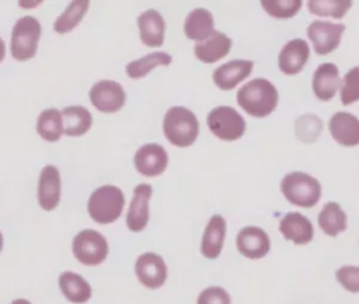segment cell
<instances>
[{
	"label": "cell",
	"mask_w": 359,
	"mask_h": 304,
	"mask_svg": "<svg viewBox=\"0 0 359 304\" xmlns=\"http://www.w3.org/2000/svg\"><path fill=\"white\" fill-rule=\"evenodd\" d=\"M236 247L244 258L257 261L271 251V238L261 227L245 226L237 233Z\"/></svg>",
	"instance_id": "cell-11"
},
{
	"label": "cell",
	"mask_w": 359,
	"mask_h": 304,
	"mask_svg": "<svg viewBox=\"0 0 359 304\" xmlns=\"http://www.w3.org/2000/svg\"><path fill=\"white\" fill-rule=\"evenodd\" d=\"M11 304H31V303L25 298H15V300L11 301Z\"/></svg>",
	"instance_id": "cell-36"
},
{
	"label": "cell",
	"mask_w": 359,
	"mask_h": 304,
	"mask_svg": "<svg viewBox=\"0 0 359 304\" xmlns=\"http://www.w3.org/2000/svg\"><path fill=\"white\" fill-rule=\"evenodd\" d=\"M153 189L149 184H139L133 189V196L126 213V226L132 233H140L149 223V202Z\"/></svg>",
	"instance_id": "cell-13"
},
{
	"label": "cell",
	"mask_w": 359,
	"mask_h": 304,
	"mask_svg": "<svg viewBox=\"0 0 359 304\" xmlns=\"http://www.w3.org/2000/svg\"><path fill=\"white\" fill-rule=\"evenodd\" d=\"M344 31V24L316 20L307 27V36L317 55H328L338 48Z\"/></svg>",
	"instance_id": "cell-10"
},
{
	"label": "cell",
	"mask_w": 359,
	"mask_h": 304,
	"mask_svg": "<svg viewBox=\"0 0 359 304\" xmlns=\"http://www.w3.org/2000/svg\"><path fill=\"white\" fill-rule=\"evenodd\" d=\"M196 304H231V297L226 289L209 286L199 293Z\"/></svg>",
	"instance_id": "cell-34"
},
{
	"label": "cell",
	"mask_w": 359,
	"mask_h": 304,
	"mask_svg": "<svg viewBox=\"0 0 359 304\" xmlns=\"http://www.w3.org/2000/svg\"><path fill=\"white\" fill-rule=\"evenodd\" d=\"M74 258L87 266H97L102 263L109 252L107 238L93 228H86L77 233L72 242Z\"/></svg>",
	"instance_id": "cell-6"
},
{
	"label": "cell",
	"mask_w": 359,
	"mask_h": 304,
	"mask_svg": "<svg viewBox=\"0 0 359 304\" xmlns=\"http://www.w3.org/2000/svg\"><path fill=\"white\" fill-rule=\"evenodd\" d=\"M90 3L88 1H72L65 11L55 20L53 29L57 34H66L70 32L76 25L80 24L84 14L88 10Z\"/></svg>",
	"instance_id": "cell-29"
},
{
	"label": "cell",
	"mask_w": 359,
	"mask_h": 304,
	"mask_svg": "<svg viewBox=\"0 0 359 304\" xmlns=\"http://www.w3.org/2000/svg\"><path fill=\"white\" fill-rule=\"evenodd\" d=\"M59 289L66 300L73 304H83L91 297L90 283L79 273L66 270L59 275Z\"/></svg>",
	"instance_id": "cell-24"
},
{
	"label": "cell",
	"mask_w": 359,
	"mask_h": 304,
	"mask_svg": "<svg viewBox=\"0 0 359 304\" xmlns=\"http://www.w3.org/2000/svg\"><path fill=\"white\" fill-rule=\"evenodd\" d=\"M215 31V20L209 10L203 7L194 8L184 21V34L188 39L198 42L209 38Z\"/></svg>",
	"instance_id": "cell-23"
},
{
	"label": "cell",
	"mask_w": 359,
	"mask_h": 304,
	"mask_svg": "<svg viewBox=\"0 0 359 304\" xmlns=\"http://www.w3.org/2000/svg\"><path fill=\"white\" fill-rule=\"evenodd\" d=\"M337 282L349 293H359V266L344 265L335 270Z\"/></svg>",
	"instance_id": "cell-33"
},
{
	"label": "cell",
	"mask_w": 359,
	"mask_h": 304,
	"mask_svg": "<svg viewBox=\"0 0 359 304\" xmlns=\"http://www.w3.org/2000/svg\"><path fill=\"white\" fill-rule=\"evenodd\" d=\"M41 36V24L31 15H24L13 27L10 50L18 62L29 60L35 56Z\"/></svg>",
	"instance_id": "cell-5"
},
{
	"label": "cell",
	"mask_w": 359,
	"mask_h": 304,
	"mask_svg": "<svg viewBox=\"0 0 359 304\" xmlns=\"http://www.w3.org/2000/svg\"><path fill=\"white\" fill-rule=\"evenodd\" d=\"M91 104L102 113H114L119 111L126 101L123 87L114 80L97 81L88 92Z\"/></svg>",
	"instance_id": "cell-8"
},
{
	"label": "cell",
	"mask_w": 359,
	"mask_h": 304,
	"mask_svg": "<svg viewBox=\"0 0 359 304\" xmlns=\"http://www.w3.org/2000/svg\"><path fill=\"white\" fill-rule=\"evenodd\" d=\"M328 129L338 144L344 147L359 144V119L353 113L335 112L328 122Z\"/></svg>",
	"instance_id": "cell-18"
},
{
	"label": "cell",
	"mask_w": 359,
	"mask_h": 304,
	"mask_svg": "<svg viewBox=\"0 0 359 304\" xmlns=\"http://www.w3.org/2000/svg\"><path fill=\"white\" fill-rule=\"evenodd\" d=\"M233 41L220 31H213V34L202 42L195 43L194 53L196 59L203 63H215L223 59L231 49Z\"/></svg>",
	"instance_id": "cell-22"
},
{
	"label": "cell",
	"mask_w": 359,
	"mask_h": 304,
	"mask_svg": "<svg viewBox=\"0 0 359 304\" xmlns=\"http://www.w3.org/2000/svg\"><path fill=\"white\" fill-rule=\"evenodd\" d=\"M209 130L220 140L233 141L243 137L245 132L244 118L231 106L220 105L213 108L206 118Z\"/></svg>",
	"instance_id": "cell-7"
},
{
	"label": "cell",
	"mask_w": 359,
	"mask_h": 304,
	"mask_svg": "<svg viewBox=\"0 0 359 304\" xmlns=\"http://www.w3.org/2000/svg\"><path fill=\"white\" fill-rule=\"evenodd\" d=\"M320 230L328 237H337L348 227V217L337 202H327L317 216Z\"/></svg>",
	"instance_id": "cell-25"
},
{
	"label": "cell",
	"mask_w": 359,
	"mask_h": 304,
	"mask_svg": "<svg viewBox=\"0 0 359 304\" xmlns=\"http://www.w3.org/2000/svg\"><path fill=\"white\" fill-rule=\"evenodd\" d=\"M63 133L72 137L83 136L93 125V116L90 111L83 105H70L62 111Z\"/></svg>",
	"instance_id": "cell-26"
},
{
	"label": "cell",
	"mask_w": 359,
	"mask_h": 304,
	"mask_svg": "<svg viewBox=\"0 0 359 304\" xmlns=\"http://www.w3.org/2000/svg\"><path fill=\"white\" fill-rule=\"evenodd\" d=\"M302 0H262L261 7L271 15L279 20L292 18L302 8Z\"/></svg>",
	"instance_id": "cell-31"
},
{
	"label": "cell",
	"mask_w": 359,
	"mask_h": 304,
	"mask_svg": "<svg viewBox=\"0 0 359 304\" xmlns=\"http://www.w3.org/2000/svg\"><path fill=\"white\" fill-rule=\"evenodd\" d=\"M165 139L177 147H189L199 134L196 115L185 106H171L163 119Z\"/></svg>",
	"instance_id": "cell-2"
},
{
	"label": "cell",
	"mask_w": 359,
	"mask_h": 304,
	"mask_svg": "<svg viewBox=\"0 0 359 304\" xmlns=\"http://www.w3.org/2000/svg\"><path fill=\"white\" fill-rule=\"evenodd\" d=\"M310 56L309 43L302 38L287 41L279 52L278 66L286 76H294L300 73Z\"/></svg>",
	"instance_id": "cell-14"
},
{
	"label": "cell",
	"mask_w": 359,
	"mask_h": 304,
	"mask_svg": "<svg viewBox=\"0 0 359 304\" xmlns=\"http://www.w3.org/2000/svg\"><path fill=\"white\" fill-rule=\"evenodd\" d=\"M309 11L320 17L342 18L352 7V1L348 0H310L307 3Z\"/></svg>",
	"instance_id": "cell-30"
},
{
	"label": "cell",
	"mask_w": 359,
	"mask_h": 304,
	"mask_svg": "<svg viewBox=\"0 0 359 304\" xmlns=\"http://www.w3.org/2000/svg\"><path fill=\"white\" fill-rule=\"evenodd\" d=\"M135 273L144 287L156 290L165 283L168 270L163 256L156 252H143L135 262Z\"/></svg>",
	"instance_id": "cell-9"
},
{
	"label": "cell",
	"mask_w": 359,
	"mask_h": 304,
	"mask_svg": "<svg viewBox=\"0 0 359 304\" xmlns=\"http://www.w3.org/2000/svg\"><path fill=\"white\" fill-rule=\"evenodd\" d=\"M1 249H3V234L0 231V252H1Z\"/></svg>",
	"instance_id": "cell-37"
},
{
	"label": "cell",
	"mask_w": 359,
	"mask_h": 304,
	"mask_svg": "<svg viewBox=\"0 0 359 304\" xmlns=\"http://www.w3.org/2000/svg\"><path fill=\"white\" fill-rule=\"evenodd\" d=\"M4 56H6V45H4L3 39L0 38V62H3Z\"/></svg>",
	"instance_id": "cell-35"
},
{
	"label": "cell",
	"mask_w": 359,
	"mask_h": 304,
	"mask_svg": "<svg viewBox=\"0 0 359 304\" xmlns=\"http://www.w3.org/2000/svg\"><path fill=\"white\" fill-rule=\"evenodd\" d=\"M339 88L342 105H351L359 101V66H355L346 71Z\"/></svg>",
	"instance_id": "cell-32"
},
{
	"label": "cell",
	"mask_w": 359,
	"mask_h": 304,
	"mask_svg": "<svg viewBox=\"0 0 359 304\" xmlns=\"http://www.w3.org/2000/svg\"><path fill=\"white\" fill-rule=\"evenodd\" d=\"M236 98L237 104L248 115L264 118L276 109L279 94L269 80L254 78L238 88Z\"/></svg>",
	"instance_id": "cell-1"
},
{
	"label": "cell",
	"mask_w": 359,
	"mask_h": 304,
	"mask_svg": "<svg viewBox=\"0 0 359 304\" xmlns=\"http://www.w3.org/2000/svg\"><path fill=\"white\" fill-rule=\"evenodd\" d=\"M285 199L299 207H313L321 198V185L317 178L302 171L286 174L280 181Z\"/></svg>",
	"instance_id": "cell-3"
},
{
	"label": "cell",
	"mask_w": 359,
	"mask_h": 304,
	"mask_svg": "<svg viewBox=\"0 0 359 304\" xmlns=\"http://www.w3.org/2000/svg\"><path fill=\"white\" fill-rule=\"evenodd\" d=\"M279 233L286 241H292L294 245H306L314 237V227L304 214L289 212L279 221Z\"/></svg>",
	"instance_id": "cell-15"
},
{
	"label": "cell",
	"mask_w": 359,
	"mask_h": 304,
	"mask_svg": "<svg viewBox=\"0 0 359 304\" xmlns=\"http://www.w3.org/2000/svg\"><path fill=\"white\" fill-rule=\"evenodd\" d=\"M137 27L140 41L150 48H160L164 43V32H165V22L163 15L154 10L149 8L143 11L137 17Z\"/></svg>",
	"instance_id": "cell-20"
},
{
	"label": "cell",
	"mask_w": 359,
	"mask_h": 304,
	"mask_svg": "<svg viewBox=\"0 0 359 304\" xmlns=\"http://www.w3.org/2000/svg\"><path fill=\"white\" fill-rule=\"evenodd\" d=\"M133 164L139 174L144 177H157L163 174L167 168V150L161 144L146 143L136 150Z\"/></svg>",
	"instance_id": "cell-12"
},
{
	"label": "cell",
	"mask_w": 359,
	"mask_h": 304,
	"mask_svg": "<svg viewBox=\"0 0 359 304\" xmlns=\"http://www.w3.org/2000/svg\"><path fill=\"white\" fill-rule=\"evenodd\" d=\"M311 87L314 91V95L321 101H330L337 94L338 88L341 87V78H339V70L337 64L325 62L321 63L314 74Z\"/></svg>",
	"instance_id": "cell-21"
},
{
	"label": "cell",
	"mask_w": 359,
	"mask_h": 304,
	"mask_svg": "<svg viewBox=\"0 0 359 304\" xmlns=\"http://www.w3.org/2000/svg\"><path fill=\"white\" fill-rule=\"evenodd\" d=\"M171 62H172V57L170 53L153 52L140 59L129 62L125 67V71L130 78L137 80V78H142L146 74H149L153 69H156L158 66H168Z\"/></svg>",
	"instance_id": "cell-27"
},
{
	"label": "cell",
	"mask_w": 359,
	"mask_h": 304,
	"mask_svg": "<svg viewBox=\"0 0 359 304\" xmlns=\"http://www.w3.org/2000/svg\"><path fill=\"white\" fill-rule=\"evenodd\" d=\"M227 223L222 214H213L208 224L205 226L202 241H201V254L206 259H216L222 254L224 238H226Z\"/></svg>",
	"instance_id": "cell-19"
},
{
	"label": "cell",
	"mask_w": 359,
	"mask_h": 304,
	"mask_svg": "<svg viewBox=\"0 0 359 304\" xmlns=\"http://www.w3.org/2000/svg\"><path fill=\"white\" fill-rule=\"evenodd\" d=\"M36 132L46 141H57L63 134L62 112L55 108L42 111L36 119Z\"/></svg>",
	"instance_id": "cell-28"
},
{
	"label": "cell",
	"mask_w": 359,
	"mask_h": 304,
	"mask_svg": "<svg viewBox=\"0 0 359 304\" xmlns=\"http://www.w3.org/2000/svg\"><path fill=\"white\" fill-rule=\"evenodd\" d=\"M123 206V192L115 185H102L90 195L87 212L95 223L109 224L121 217Z\"/></svg>",
	"instance_id": "cell-4"
},
{
	"label": "cell",
	"mask_w": 359,
	"mask_h": 304,
	"mask_svg": "<svg viewBox=\"0 0 359 304\" xmlns=\"http://www.w3.org/2000/svg\"><path fill=\"white\" fill-rule=\"evenodd\" d=\"M254 69L252 60L234 59L220 64L213 71V83L223 91L233 90L238 83L245 80Z\"/></svg>",
	"instance_id": "cell-16"
},
{
	"label": "cell",
	"mask_w": 359,
	"mask_h": 304,
	"mask_svg": "<svg viewBox=\"0 0 359 304\" xmlns=\"http://www.w3.org/2000/svg\"><path fill=\"white\" fill-rule=\"evenodd\" d=\"M60 200V174L59 170L48 164L41 170L38 181V203L39 206L50 212L56 209Z\"/></svg>",
	"instance_id": "cell-17"
}]
</instances>
